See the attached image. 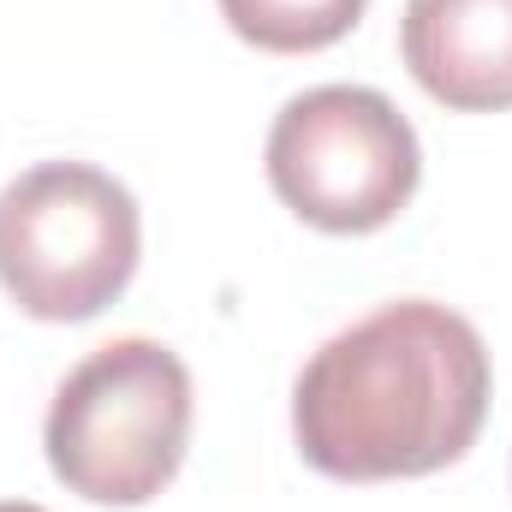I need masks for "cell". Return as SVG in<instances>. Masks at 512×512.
<instances>
[{
    "label": "cell",
    "mask_w": 512,
    "mask_h": 512,
    "mask_svg": "<svg viewBox=\"0 0 512 512\" xmlns=\"http://www.w3.org/2000/svg\"><path fill=\"white\" fill-rule=\"evenodd\" d=\"M143 262V215L114 173L36 161L0 191V292L30 322H90Z\"/></svg>",
    "instance_id": "3957f363"
},
{
    "label": "cell",
    "mask_w": 512,
    "mask_h": 512,
    "mask_svg": "<svg viewBox=\"0 0 512 512\" xmlns=\"http://www.w3.org/2000/svg\"><path fill=\"white\" fill-rule=\"evenodd\" d=\"M0 512H48V507H36V501H0Z\"/></svg>",
    "instance_id": "52a82bcc"
},
{
    "label": "cell",
    "mask_w": 512,
    "mask_h": 512,
    "mask_svg": "<svg viewBox=\"0 0 512 512\" xmlns=\"http://www.w3.org/2000/svg\"><path fill=\"white\" fill-rule=\"evenodd\" d=\"M197 393L173 346L126 334L96 346L54 387L42 453L90 507H149L185 465Z\"/></svg>",
    "instance_id": "7a4b0ae2"
},
{
    "label": "cell",
    "mask_w": 512,
    "mask_h": 512,
    "mask_svg": "<svg viewBox=\"0 0 512 512\" xmlns=\"http://www.w3.org/2000/svg\"><path fill=\"white\" fill-rule=\"evenodd\" d=\"M399 60L447 114H507L512 0H405Z\"/></svg>",
    "instance_id": "5b68a950"
},
{
    "label": "cell",
    "mask_w": 512,
    "mask_h": 512,
    "mask_svg": "<svg viewBox=\"0 0 512 512\" xmlns=\"http://www.w3.org/2000/svg\"><path fill=\"white\" fill-rule=\"evenodd\" d=\"M489 346L435 298H393L310 352L292 382L298 459L334 483H405L459 465L489 423Z\"/></svg>",
    "instance_id": "6da1fadb"
},
{
    "label": "cell",
    "mask_w": 512,
    "mask_h": 512,
    "mask_svg": "<svg viewBox=\"0 0 512 512\" xmlns=\"http://www.w3.org/2000/svg\"><path fill=\"white\" fill-rule=\"evenodd\" d=\"M268 191L316 233L364 239L405 215L423 179L411 120L370 84H316L292 96L262 143Z\"/></svg>",
    "instance_id": "277c9868"
},
{
    "label": "cell",
    "mask_w": 512,
    "mask_h": 512,
    "mask_svg": "<svg viewBox=\"0 0 512 512\" xmlns=\"http://www.w3.org/2000/svg\"><path fill=\"white\" fill-rule=\"evenodd\" d=\"M370 0H221V18L239 42L262 54H322L358 30Z\"/></svg>",
    "instance_id": "8992f818"
}]
</instances>
